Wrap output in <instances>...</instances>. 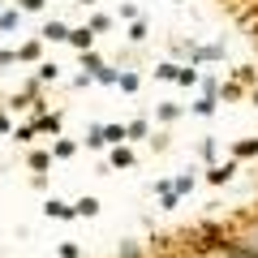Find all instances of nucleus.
Listing matches in <instances>:
<instances>
[{"label":"nucleus","mask_w":258,"mask_h":258,"mask_svg":"<svg viewBox=\"0 0 258 258\" xmlns=\"http://www.w3.org/2000/svg\"><path fill=\"white\" fill-rule=\"evenodd\" d=\"M155 116H159V120H176V116H181V108H176V103H159Z\"/></svg>","instance_id":"28"},{"label":"nucleus","mask_w":258,"mask_h":258,"mask_svg":"<svg viewBox=\"0 0 258 258\" xmlns=\"http://www.w3.org/2000/svg\"><path fill=\"white\" fill-rule=\"evenodd\" d=\"M95 215H99V198L86 194V198H78V203H74V220H95Z\"/></svg>","instance_id":"4"},{"label":"nucleus","mask_w":258,"mask_h":258,"mask_svg":"<svg viewBox=\"0 0 258 258\" xmlns=\"http://www.w3.org/2000/svg\"><path fill=\"white\" fill-rule=\"evenodd\" d=\"M64 35H69L64 22H47V26H43V39H47V43H64Z\"/></svg>","instance_id":"8"},{"label":"nucleus","mask_w":258,"mask_h":258,"mask_svg":"<svg viewBox=\"0 0 258 258\" xmlns=\"http://www.w3.org/2000/svg\"><path fill=\"white\" fill-rule=\"evenodd\" d=\"M198 86H203V95H215V86H220V82H215V78H203V74H198Z\"/></svg>","instance_id":"33"},{"label":"nucleus","mask_w":258,"mask_h":258,"mask_svg":"<svg viewBox=\"0 0 258 258\" xmlns=\"http://www.w3.org/2000/svg\"><path fill=\"white\" fill-rule=\"evenodd\" d=\"M198 155H203V159H215V138H203V147H198Z\"/></svg>","instance_id":"31"},{"label":"nucleus","mask_w":258,"mask_h":258,"mask_svg":"<svg viewBox=\"0 0 258 258\" xmlns=\"http://www.w3.org/2000/svg\"><path fill=\"white\" fill-rule=\"evenodd\" d=\"M215 108H220V99L215 95H203V99L194 103V116H215Z\"/></svg>","instance_id":"12"},{"label":"nucleus","mask_w":258,"mask_h":258,"mask_svg":"<svg viewBox=\"0 0 258 258\" xmlns=\"http://www.w3.org/2000/svg\"><path fill=\"white\" fill-rule=\"evenodd\" d=\"M108 164H112V168H134V151H129L125 142H116L112 155H108Z\"/></svg>","instance_id":"7"},{"label":"nucleus","mask_w":258,"mask_h":258,"mask_svg":"<svg viewBox=\"0 0 258 258\" xmlns=\"http://www.w3.org/2000/svg\"><path fill=\"white\" fill-rule=\"evenodd\" d=\"M103 129V147H116V142H125V125H99Z\"/></svg>","instance_id":"13"},{"label":"nucleus","mask_w":258,"mask_h":258,"mask_svg":"<svg viewBox=\"0 0 258 258\" xmlns=\"http://www.w3.org/2000/svg\"><path fill=\"white\" fill-rule=\"evenodd\" d=\"M60 258H82V249H78L74 241H64V245H60Z\"/></svg>","instance_id":"32"},{"label":"nucleus","mask_w":258,"mask_h":258,"mask_svg":"<svg viewBox=\"0 0 258 258\" xmlns=\"http://www.w3.org/2000/svg\"><path fill=\"white\" fill-rule=\"evenodd\" d=\"M0 64H18V52H9V47H0Z\"/></svg>","instance_id":"35"},{"label":"nucleus","mask_w":258,"mask_h":258,"mask_svg":"<svg viewBox=\"0 0 258 258\" xmlns=\"http://www.w3.org/2000/svg\"><path fill=\"white\" fill-rule=\"evenodd\" d=\"M30 125H35V134H56L60 129V112H39Z\"/></svg>","instance_id":"3"},{"label":"nucleus","mask_w":258,"mask_h":258,"mask_svg":"<svg viewBox=\"0 0 258 258\" xmlns=\"http://www.w3.org/2000/svg\"><path fill=\"white\" fill-rule=\"evenodd\" d=\"M176 5H181V0H176Z\"/></svg>","instance_id":"38"},{"label":"nucleus","mask_w":258,"mask_h":258,"mask_svg":"<svg viewBox=\"0 0 258 258\" xmlns=\"http://www.w3.org/2000/svg\"><path fill=\"white\" fill-rule=\"evenodd\" d=\"M64 43L78 47V52H86V47H95V30H91V26H78V30H69V35H64Z\"/></svg>","instance_id":"2"},{"label":"nucleus","mask_w":258,"mask_h":258,"mask_svg":"<svg viewBox=\"0 0 258 258\" xmlns=\"http://www.w3.org/2000/svg\"><path fill=\"white\" fill-rule=\"evenodd\" d=\"M116 86H120L125 95H134V91L142 86V78H138V74H116Z\"/></svg>","instance_id":"19"},{"label":"nucleus","mask_w":258,"mask_h":258,"mask_svg":"<svg viewBox=\"0 0 258 258\" xmlns=\"http://www.w3.org/2000/svg\"><path fill=\"white\" fill-rule=\"evenodd\" d=\"M147 134H151V125H147V120H129V125H125V138H147Z\"/></svg>","instance_id":"20"},{"label":"nucleus","mask_w":258,"mask_h":258,"mask_svg":"<svg viewBox=\"0 0 258 258\" xmlns=\"http://www.w3.org/2000/svg\"><path fill=\"white\" fill-rule=\"evenodd\" d=\"M232 241H241V245H249V249H258V220L254 224H245V232H237Z\"/></svg>","instance_id":"16"},{"label":"nucleus","mask_w":258,"mask_h":258,"mask_svg":"<svg viewBox=\"0 0 258 258\" xmlns=\"http://www.w3.org/2000/svg\"><path fill=\"white\" fill-rule=\"evenodd\" d=\"M116 74H120V69H112V64L103 60V64H99V69H95L91 78H95V82H103V86H116Z\"/></svg>","instance_id":"14"},{"label":"nucleus","mask_w":258,"mask_h":258,"mask_svg":"<svg viewBox=\"0 0 258 258\" xmlns=\"http://www.w3.org/2000/svg\"><path fill=\"white\" fill-rule=\"evenodd\" d=\"M86 147H91V151H99V147H103V129H99V125L86 129Z\"/></svg>","instance_id":"27"},{"label":"nucleus","mask_w":258,"mask_h":258,"mask_svg":"<svg viewBox=\"0 0 258 258\" xmlns=\"http://www.w3.org/2000/svg\"><path fill=\"white\" fill-rule=\"evenodd\" d=\"M43 5H47V0H22V13H39Z\"/></svg>","instance_id":"34"},{"label":"nucleus","mask_w":258,"mask_h":258,"mask_svg":"<svg viewBox=\"0 0 258 258\" xmlns=\"http://www.w3.org/2000/svg\"><path fill=\"white\" fill-rule=\"evenodd\" d=\"M232 176H237V159H232V164H215L211 172H207V181L211 185H228Z\"/></svg>","instance_id":"5"},{"label":"nucleus","mask_w":258,"mask_h":258,"mask_svg":"<svg viewBox=\"0 0 258 258\" xmlns=\"http://www.w3.org/2000/svg\"><path fill=\"white\" fill-rule=\"evenodd\" d=\"M224 245H228V237H224L220 224H198V228L189 232V249L194 254H220Z\"/></svg>","instance_id":"1"},{"label":"nucleus","mask_w":258,"mask_h":258,"mask_svg":"<svg viewBox=\"0 0 258 258\" xmlns=\"http://www.w3.org/2000/svg\"><path fill=\"white\" fill-rule=\"evenodd\" d=\"M147 35H151V30H147V22H142V18H134V22H129V43H142Z\"/></svg>","instance_id":"21"},{"label":"nucleus","mask_w":258,"mask_h":258,"mask_svg":"<svg viewBox=\"0 0 258 258\" xmlns=\"http://www.w3.org/2000/svg\"><path fill=\"white\" fill-rule=\"evenodd\" d=\"M155 78H164V82H172V78H176V64H172V60H164V64L155 69Z\"/></svg>","instance_id":"29"},{"label":"nucleus","mask_w":258,"mask_h":258,"mask_svg":"<svg viewBox=\"0 0 258 258\" xmlns=\"http://www.w3.org/2000/svg\"><path fill=\"white\" fill-rule=\"evenodd\" d=\"M9 134H13V138H18V142H30V138H35V125H22V129H9Z\"/></svg>","instance_id":"30"},{"label":"nucleus","mask_w":258,"mask_h":258,"mask_svg":"<svg viewBox=\"0 0 258 258\" xmlns=\"http://www.w3.org/2000/svg\"><path fill=\"white\" fill-rule=\"evenodd\" d=\"M43 211L52 215V220H74V203H60V198H47Z\"/></svg>","instance_id":"6"},{"label":"nucleus","mask_w":258,"mask_h":258,"mask_svg":"<svg viewBox=\"0 0 258 258\" xmlns=\"http://www.w3.org/2000/svg\"><path fill=\"white\" fill-rule=\"evenodd\" d=\"M9 129H13V125H9V116H5V112H0V134H9Z\"/></svg>","instance_id":"36"},{"label":"nucleus","mask_w":258,"mask_h":258,"mask_svg":"<svg viewBox=\"0 0 258 258\" xmlns=\"http://www.w3.org/2000/svg\"><path fill=\"white\" fill-rule=\"evenodd\" d=\"M39 56H43V43H39V39H35V43H22V47H18V60H26V64H35Z\"/></svg>","instance_id":"10"},{"label":"nucleus","mask_w":258,"mask_h":258,"mask_svg":"<svg viewBox=\"0 0 258 258\" xmlns=\"http://www.w3.org/2000/svg\"><path fill=\"white\" fill-rule=\"evenodd\" d=\"M172 189H176V194H181V198H185V194L194 189V172H181V176H176V181H172Z\"/></svg>","instance_id":"26"},{"label":"nucleus","mask_w":258,"mask_h":258,"mask_svg":"<svg viewBox=\"0 0 258 258\" xmlns=\"http://www.w3.org/2000/svg\"><path fill=\"white\" fill-rule=\"evenodd\" d=\"M0 5H5V0H0Z\"/></svg>","instance_id":"39"},{"label":"nucleus","mask_w":258,"mask_h":258,"mask_svg":"<svg viewBox=\"0 0 258 258\" xmlns=\"http://www.w3.org/2000/svg\"><path fill=\"white\" fill-rule=\"evenodd\" d=\"M30 168H35V172L52 168V151H30Z\"/></svg>","instance_id":"23"},{"label":"nucleus","mask_w":258,"mask_h":258,"mask_svg":"<svg viewBox=\"0 0 258 258\" xmlns=\"http://www.w3.org/2000/svg\"><path fill=\"white\" fill-rule=\"evenodd\" d=\"M99 64H103V56L95 52V47H86V52H82V74H95Z\"/></svg>","instance_id":"17"},{"label":"nucleus","mask_w":258,"mask_h":258,"mask_svg":"<svg viewBox=\"0 0 258 258\" xmlns=\"http://www.w3.org/2000/svg\"><path fill=\"white\" fill-rule=\"evenodd\" d=\"M39 82H56V78H60V64H52V60H43V64H39Z\"/></svg>","instance_id":"22"},{"label":"nucleus","mask_w":258,"mask_h":258,"mask_svg":"<svg viewBox=\"0 0 258 258\" xmlns=\"http://www.w3.org/2000/svg\"><path fill=\"white\" fill-rule=\"evenodd\" d=\"M78 5H86V9H91V5H95V0H78Z\"/></svg>","instance_id":"37"},{"label":"nucleus","mask_w":258,"mask_h":258,"mask_svg":"<svg viewBox=\"0 0 258 258\" xmlns=\"http://www.w3.org/2000/svg\"><path fill=\"white\" fill-rule=\"evenodd\" d=\"M22 22V9H0V30H18Z\"/></svg>","instance_id":"18"},{"label":"nucleus","mask_w":258,"mask_h":258,"mask_svg":"<svg viewBox=\"0 0 258 258\" xmlns=\"http://www.w3.org/2000/svg\"><path fill=\"white\" fill-rule=\"evenodd\" d=\"M172 82H181V86H198V69L194 64H176V78Z\"/></svg>","instance_id":"11"},{"label":"nucleus","mask_w":258,"mask_h":258,"mask_svg":"<svg viewBox=\"0 0 258 258\" xmlns=\"http://www.w3.org/2000/svg\"><path fill=\"white\" fill-rule=\"evenodd\" d=\"M52 155H56V159H74V155H78V142H74V138L52 142Z\"/></svg>","instance_id":"9"},{"label":"nucleus","mask_w":258,"mask_h":258,"mask_svg":"<svg viewBox=\"0 0 258 258\" xmlns=\"http://www.w3.org/2000/svg\"><path fill=\"white\" fill-rule=\"evenodd\" d=\"M220 95L224 99H241V82H220L215 86V99H220Z\"/></svg>","instance_id":"25"},{"label":"nucleus","mask_w":258,"mask_h":258,"mask_svg":"<svg viewBox=\"0 0 258 258\" xmlns=\"http://www.w3.org/2000/svg\"><path fill=\"white\" fill-rule=\"evenodd\" d=\"M232 155H237V159H249V155H258V138H241L237 147H232Z\"/></svg>","instance_id":"15"},{"label":"nucleus","mask_w":258,"mask_h":258,"mask_svg":"<svg viewBox=\"0 0 258 258\" xmlns=\"http://www.w3.org/2000/svg\"><path fill=\"white\" fill-rule=\"evenodd\" d=\"M86 26H91L95 35H103V30H112V18H108V13H91V22H86Z\"/></svg>","instance_id":"24"}]
</instances>
